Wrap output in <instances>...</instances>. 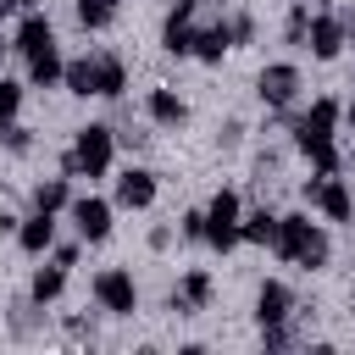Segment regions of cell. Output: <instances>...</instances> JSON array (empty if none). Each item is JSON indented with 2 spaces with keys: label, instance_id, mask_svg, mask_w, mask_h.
I'll return each mask as SVG.
<instances>
[{
  "label": "cell",
  "instance_id": "cell-32",
  "mask_svg": "<svg viewBox=\"0 0 355 355\" xmlns=\"http://www.w3.org/2000/svg\"><path fill=\"white\" fill-rule=\"evenodd\" d=\"M0 17H6V6H0ZM0 50H6V44H0Z\"/></svg>",
  "mask_w": 355,
  "mask_h": 355
},
{
  "label": "cell",
  "instance_id": "cell-21",
  "mask_svg": "<svg viewBox=\"0 0 355 355\" xmlns=\"http://www.w3.org/2000/svg\"><path fill=\"white\" fill-rule=\"evenodd\" d=\"M61 205H72V189H67V172H61V178H44V183L33 189V211H61Z\"/></svg>",
  "mask_w": 355,
  "mask_h": 355
},
{
  "label": "cell",
  "instance_id": "cell-23",
  "mask_svg": "<svg viewBox=\"0 0 355 355\" xmlns=\"http://www.w3.org/2000/svg\"><path fill=\"white\" fill-rule=\"evenodd\" d=\"M17 105H22V83H11V78H0V139H6V128H11V116H17Z\"/></svg>",
  "mask_w": 355,
  "mask_h": 355
},
{
  "label": "cell",
  "instance_id": "cell-2",
  "mask_svg": "<svg viewBox=\"0 0 355 355\" xmlns=\"http://www.w3.org/2000/svg\"><path fill=\"white\" fill-rule=\"evenodd\" d=\"M205 244L222 255L239 244V194L233 189H216V200L205 205Z\"/></svg>",
  "mask_w": 355,
  "mask_h": 355
},
{
  "label": "cell",
  "instance_id": "cell-24",
  "mask_svg": "<svg viewBox=\"0 0 355 355\" xmlns=\"http://www.w3.org/2000/svg\"><path fill=\"white\" fill-rule=\"evenodd\" d=\"M305 33H311V11H305V6H294V11H288L283 39H288V44H305Z\"/></svg>",
  "mask_w": 355,
  "mask_h": 355
},
{
  "label": "cell",
  "instance_id": "cell-7",
  "mask_svg": "<svg viewBox=\"0 0 355 355\" xmlns=\"http://www.w3.org/2000/svg\"><path fill=\"white\" fill-rule=\"evenodd\" d=\"M72 222H78V233H83L89 244H100V239L111 233V205L94 200V194H83V200H72Z\"/></svg>",
  "mask_w": 355,
  "mask_h": 355
},
{
  "label": "cell",
  "instance_id": "cell-3",
  "mask_svg": "<svg viewBox=\"0 0 355 355\" xmlns=\"http://www.w3.org/2000/svg\"><path fill=\"white\" fill-rule=\"evenodd\" d=\"M111 144H116V133H111L105 122H89V128H78V144H72V155H78V172H89V178H105V172H111Z\"/></svg>",
  "mask_w": 355,
  "mask_h": 355
},
{
  "label": "cell",
  "instance_id": "cell-12",
  "mask_svg": "<svg viewBox=\"0 0 355 355\" xmlns=\"http://www.w3.org/2000/svg\"><path fill=\"white\" fill-rule=\"evenodd\" d=\"M200 305H211V272H189L183 288L166 300V311H178V316H194Z\"/></svg>",
  "mask_w": 355,
  "mask_h": 355
},
{
  "label": "cell",
  "instance_id": "cell-18",
  "mask_svg": "<svg viewBox=\"0 0 355 355\" xmlns=\"http://www.w3.org/2000/svg\"><path fill=\"white\" fill-rule=\"evenodd\" d=\"M61 288H67V266L55 261V266H39V272H33L28 300H33V305H50V300H61Z\"/></svg>",
  "mask_w": 355,
  "mask_h": 355
},
{
  "label": "cell",
  "instance_id": "cell-31",
  "mask_svg": "<svg viewBox=\"0 0 355 355\" xmlns=\"http://www.w3.org/2000/svg\"><path fill=\"white\" fill-rule=\"evenodd\" d=\"M344 116H349V128H355V100H349V111H344Z\"/></svg>",
  "mask_w": 355,
  "mask_h": 355
},
{
  "label": "cell",
  "instance_id": "cell-8",
  "mask_svg": "<svg viewBox=\"0 0 355 355\" xmlns=\"http://www.w3.org/2000/svg\"><path fill=\"white\" fill-rule=\"evenodd\" d=\"M294 316V294H288V283H261V294H255V322L261 327H272V322H288Z\"/></svg>",
  "mask_w": 355,
  "mask_h": 355
},
{
  "label": "cell",
  "instance_id": "cell-27",
  "mask_svg": "<svg viewBox=\"0 0 355 355\" xmlns=\"http://www.w3.org/2000/svg\"><path fill=\"white\" fill-rule=\"evenodd\" d=\"M28 144H33V139H28V128H17V122H11V128H6V150H17V155H22Z\"/></svg>",
  "mask_w": 355,
  "mask_h": 355
},
{
  "label": "cell",
  "instance_id": "cell-6",
  "mask_svg": "<svg viewBox=\"0 0 355 355\" xmlns=\"http://www.w3.org/2000/svg\"><path fill=\"white\" fill-rule=\"evenodd\" d=\"M150 200H155V172L128 166V172L116 178V205H122V211H144Z\"/></svg>",
  "mask_w": 355,
  "mask_h": 355
},
{
  "label": "cell",
  "instance_id": "cell-11",
  "mask_svg": "<svg viewBox=\"0 0 355 355\" xmlns=\"http://www.w3.org/2000/svg\"><path fill=\"white\" fill-rule=\"evenodd\" d=\"M17 244H22L28 255H44V250L55 244V211H33V216L17 227Z\"/></svg>",
  "mask_w": 355,
  "mask_h": 355
},
{
  "label": "cell",
  "instance_id": "cell-22",
  "mask_svg": "<svg viewBox=\"0 0 355 355\" xmlns=\"http://www.w3.org/2000/svg\"><path fill=\"white\" fill-rule=\"evenodd\" d=\"M116 17V0H78V22L83 28H105Z\"/></svg>",
  "mask_w": 355,
  "mask_h": 355
},
{
  "label": "cell",
  "instance_id": "cell-4",
  "mask_svg": "<svg viewBox=\"0 0 355 355\" xmlns=\"http://www.w3.org/2000/svg\"><path fill=\"white\" fill-rule=\"evenodd\" d=\"M255 94H261L272 111H288V105L300 100V67H294V61H272V67H261Z\"/></svg>",
  "mask_w": 355,
  "mask_h": 355
},
{
  "label": "cell",
  "instance_id": "cell-5",
  "mask_svg": "<svg viewBox=\"0 0 355 355\" xmlns=\"http://www.w3.org/2000/svg\"><path fill=\"white\" fill-rule=\"evenodd\" d=\"M94 305L111 311V316H133V311H139V288H133V277H128L122 266H105V272L94 277Z\"/></svg>",
  "mask_w": 355,
  "mask_h": 355
},
{
  "label": "cell",
  "instance_id": "cell-19",
  "mask_svg": "<svg viewBox=\"0 0 355 355\" xmlns=\"http://www.w3.org/2000/svg\"><path fill=\"white\" fill-rule=\"evenodd\" d=\"M239 239L244 244H277V216L261 205V211H250L244 222H239Z\"/></svg>",
  "mask_w": 355,
  "mask_h": 355
},
{
  "label": "cell",
  "instance_id": "cell-13",
  "mask_svg": "<svg viewBox=\"0 0 355 355\" xmlns=\"http://www.w3.org/2000/svg\"><path fill=\"white\" fill-rule=\"evenodd\" d=\"M50 44H55V28H50V17L28 11V17H22V28H17V44H11V50H22V55H39V50H50Z\"/></svg>",
  "mask_w": 355,
  "mask_h": 355
},
{
  "label": "cell",
  "instance_id": "cell-17",
  "mask_svg": "<svg viewBox=\"0 0 355 355\" xmlns=\"http://www.w3.org/2000/svg\"><path fill=\"white\" fill-rule=\"evenodd\" d=\"M150 122H161V128H183V122H189V105H183L172 89H150Z\"/></svg>",
  "mask_w": 355,
  "mask_h": 355
},
{
  "label": "cell",
  "instance_id": "cell-15",
  "mask_svg": "<svg viewBox=\"0 0 355 355\" xmlns=\"http://www.w3.org/2000/svg\"><path fill=\"white\" fill-rule=\"evenodd\" d=\"M67 78V61H61V50L50 44V50H39V55H28V83L33 89H55Z\"/></svg>",
  "mask_w": 355,
  "mask_h": 355
},
{
  "label": "cell",
  "instance_id": "cell-10",
  "mask_svg": "<svg viewBox=\"0 0 355 355\" xmlns=\"http://www.w3.org/2000/svg\"><path fill=\"white\" fill-rule=\"evenodd\" d=\"M122 89H128V67H122V55L94 50V94H100V100H122Z\"/></svg>",
  "mask_w": 355,
  "mask_h": 355
},
{
  "label": "cell",
  "instance_id": "cell-25",
  "mask_svg": "<svg viewBox=\"0 0 355 355\" xmlns=\"http://www.w3.org/2000/svg\"><path fill=\"white\" fill-rule=\"evenodd\" d=\"M311 161H316V172H338V150H333V139L327 144H316V150H305Z\"/></svg>",
  "mask_w": 355,
  "mask_h": 355
},
{
  "label": "cell",
  "instance_id": "cell-16",
  "mask_svg": "<svg viewBox=\"0 0 355 355\" xmlns=\"http://www.w3.org/2000/svg\"><path fill=\"white\" fill-rule=\"evenodd\" d=\"M227 50H233V22H211V28L194 33V55L200 61H222Z\"/></svg>",
  "mask_w": 355,
  "mask_h": 355
},
{
  "label": "cell",
  "instance_id": "cell-28",
  "mask_svg": "<svg viewBox=\"0 0 355 355\" xmlns=\"http://www.w3.org/2000/svg\"><path fill=\"white\" fill-rule=\"evenodd\" d=\"M183 239H205V211H189L183 216Z\"/></svg>",
  "mask_w": 355,
  "mask_h": 355
},
{
  "label": "cell",
  "instance_id": "cell-30",
  "mask_svg": "<svg viewBox=\"0 0 355 355\" xmlns=\"http://www.w3.org/2000/svg\"><path fill=\"white\" fill-rule=\"evenodd\" d=\"M344 39L355 44V11H344Z\"/></svg>",
  "mask_w": 355,
  "mask_h": 355
},
{
  "label": "cell",
  "instance_id": "cell-29",
  "mask_svg": "<svg viewBox=\"0 0 355 355\" xmlns=\"http://www.w3.org/2000/svg\"><path fill=\"white\" fill-rule=\"evenodd\" d=\"M6 11H22L28 17V11H39V0H6Z\"/></svg>",
  "mask_w": 355,
  "mask_h": 355
},
{
  "label": "cell",
  "instance_id": "cell-26",
  "mask_svg": "<svg viewBox=\"0 0 355 355\" xmlns=\"http://www.w3.org/2000/svg\"><path fill=\"white\" fill-rule=\"evenodd\" d=\"M250 39H255V17L239 11V17H233V44H250Z\"/></svg>",
  "mask_w": 355,
  "mask_h": 355
},
{
  "label": "cell",
  "instance_id": "cell-9",
  "mask_svg": "<svg viewBox=\"0 0 355 355\" xmlns=\"http://www.w3.org/2000/svg\"><path fill=\"white\" fill-rule=\"evenodd\" d=\"M305 44H311V55H316V61H333V55L344 50V17H311Z\"/></svg>",
  "mask_w": 355,
  "mask_h": 355
},
{
  "label": "cell",
  "instance_id": "cell-1",
  "mask_svg": "<svg viewBox=\"0 0 355 355\" xmlns=\"http://www.w3.org/2000/svg\"><path fill=\"white\" fill-rule=\"evenodd\" d=\"M338 116H344V105L333 100V94H322V100H311V111L294 122V150L305 155V150H316V144H327L333 139V128H338Z\"/></svg>",
  "mask_w": 355,
  "mask_h": 355
},
{
  "label": "cell",
  "instance_id": "cell-20",
  "mask_svg": "<svg viewBox=\"0 0 355 355\" xmlns=\"http://www.w3.org/2000/svg\"><path fill=\"white\" fill-rule=\"evenodd\" d=\"M67 94H78V100H89L94 94V55H78V61H67Z\"/></svg>",
  "mask_w": 355,
  "mask_h": 355
},
{
  "label": "cell",
  "instance_id": "cell-14",
  "mask_svg": "<svg viewBox=\"0 0 355 355\" xmlns=\"http://www.w3.org/2000/svg\"><path fill=\"white\" fill-rule=\"evenodd\" d=\"M316 205L333 216V222H349L355 216V200H349V189H344V178H333V172H322V189H316Z\"/></svg>",
  "mask_w": 355,
  "mask_h": 355
}]
</instances>
